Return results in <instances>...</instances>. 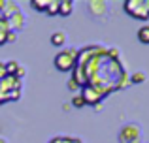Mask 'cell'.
Wrapping results in <instances>:
<instances>
[{"mask_svg":"<svg viewBox=\"0 0 149 143\" xmlns=\"http://www.w3.org/2000/svg\"><path fill=\"white\" fill-rule=\"evenodd\" d=\"M146 79H147V75H146V73H142V72H136V73H132V75H130V81H132V83H136V85L143 83Z\"/></svg>","mask_w":149,"mask_h":143,"instance_id":"cell-15","label":"cell"},{"mask_svg":"<svg viewBox=\"0 0 149 143\" xmlns=\"http://www.w3.org/2000/svg\"><path fill=\"white\" fill-rule=\"evenodd\" d=\"M77 59H79L77 49L64 47L61 53H57V57H55L53 62H55V68H57L58 72H70V70H76Z\"/></svg>","mask_w":149,"mask_h":143,"instance_id":"cell-2","label":"cell"},{"mask_svg":"<svg viewBox=\"0 0 149 143\" xmlns=\"http://www.w3.org/2000/svg\"><path fill=\"white\" fill-rule=\"evenodd\" d=\"M123 10L130 17L140 19V21H147L149 19V0H125Z\"/></svg>","mask_w":149,"mask_h":143,"instance_id":"cell-3","label":"cell"},{"mask_svg":"<svg viewBox=\"0 0 149 143\" xmlns=\"http://www.w3.org/2000/svg\"><path fill=\"white\" fill-rule=\"evenodd\" d=\"M21 79L15 75H6L0 81V104L6 102H15L21 96Z\"/></svg>","mask_w":149,"mask_h":143,"instance_id":"cell-1","label":"cell"},{"mask_svg":"<svg viewBox=\"0 0 149 143\" xmlns=\"http://www.w3.org/2000/svg\"><path fill=\"white\" fill-rule=\"evenodd\" d=\"M51 44H53L55 47H62V45L66 44V34L64 32H55V34H51Z\"/></svg>","mask_w":149,"mask_h":143,"instance_id":"cell-11","label":"cell"},{"mask_svg":"<svg viewBox=\"0 0 149 143\" xmlns=\"http://www.w3.org/2000/svg\"><path fill=\"white\" fill-rule=\"evenodd\" d=\"M45 13L49 15V17H53V15L58 13V0H49V6H47V11Z\"/></svg>","mask_w":149,"mask_h":143,"instance_id":"cell-13","label":"cell"},{"mask_svg":"<svg viewBox=\"0 0 149 143\" xmlns=\"http://www.w3.org/2000/svg\"><path fill=\"white\" fill-rule=\"evenodd\" d=\"M30 6L34 8L36 11H47V6H49V0H30Z\"/></svg>","mask_w":149,"mask_h":143,"instance_id":"cell-12","label":"cell"},{"mask_svg":"<svg viewBox=\"0 0 149 143\" xmlns=\"http://www.w3.org/2000/svg\"><path fill=\"white\" fill-rule=\"evenodd\" d=\"M136 38L140 40V44H146L149 45V25H143L138 28V32H136Z\"/></svg>","mask_w":149,"mask_h":143,"instance_id":"cell-10","label":"cell"},{"mask_svg":"<svg viewBox=\"0 0 149 143\" xmlns=\"http://www.w3.org/2000/svg\"><path fill=\"white\" fill-rule=\"evenodd\" d=\"M8 75V70H6V62H0V81Z\"/></svg>","mask_w":149,"mask_h":143,"instance_id":"cell-17","label":"cell"},{"mask_svg":"<svg viewBox=\"0 0 149 143\" xmlns=\"http://www.w3.org/2000/svg\"><path fill=\"white\" fill-rule=\"evenodd\" d=\"M72 106H74V107H83V106H87V104H85L83 96H76V98L72 100Z\"/></svg>","mask_w":149,"mask_h":143,"instance_id":"cell-16","label":"cell"},{"mask_svg":"<svg viewBox=\"0 0 149 143\" xmlns=\"http://www.w3.org/2000/svg\"><path fill=\"white\" fill-rule=\"evenodd\" d=\"M8 25H10V30L11 32H19V30L25 26V15L21 13V11H17V13H13L10 19H6Z\"/></svg>","mask_w":149,"mask_h":143,"instance_id":"cell-7","label":"cell"},{"mask_svg":"<svg viewBox=\"0 0 149 143\" xmlns=\"http://www.w3.org/2000/svg\"><path fill=\"white\" fill-rule=\"evenodd\" d=\"M142 130L138 124H125L119 132V143H140Z\"/></svg>","mask_w":149,"mask_h":143,"instance_id":"cell-4","label":"cell"},{"mask_svg":"<svg viewBox=\"0 0 149 143\" xmlns=\"http://www.w3.org/2000/svg\"><path fill=\"white\" fill-rule=\"evenodd\" d=\"M89 6H91L93 13H98V11L106 13V2H89Z\"/></svg>","mask_w":149,"mask_h":143,"instance_id":"cell-14","label":"cell"},{"mask_svg":"<svg viewBox=\"0 0 149 143\" xmlns=\"http://www.w3.org/2000/svg\"><path fill=\"white\" fill-rule=\"evenodd\" d=\"M49 143H62V137H53Z\"/></svg>","mask_w":149,"mask_h":143,"instance_id":"cell-19","label":"cell"},{"mask_svg":"<svg viewBox=\"0 0 149 143\" xmlns=\"http://www.w3.org/2000/svg\"><path fill=\"white\" fill-rule=\"evenodd\" d=\"M83 100L85 104H91V106H95V104H98L102 100V96H104V92L100 90L98 87H95V85H85L83 87Z\"/></svg>","mask_w":149,"mask_h":143,"instance_id":"cell-5","label":"cell"},{"mask_svg":"<svg viewBox=\"0 0 149 143\" xmlns=\"http://www.w3.org/2000/svg\"><path fill=\"white\" fill-rule=\"evenodd\" d=\"M62 143H81V140H77V137H62Z\"/></svg>","mask_w":149,"mask_h":143,"instance_id":"cell-18","label":"cell"},{"mask_svg":"<svg viewBox=\"0 0 149 143\" xmlns=\"http://www.w3.org/2000/svg\"><path fill=\"white\" fill-rule=\"evenodd\" d=\"M72 11H74V2L72 0H58V15L68 17V15H72Z\"/></svg>","mask_w":149,"mask_h":143,"instance_id":"cell-9","label":"cell"},{"mask_svg":"<svg viewBox=\"0 0 149 143\" xmlns=\"http://www.w3.org/2000/svg\"><path fill=\"white\" fill-rule=\"evenodd\" d=\"M0 11H2V17L4 19H10L13 13H17L19 10V4L17 2H10V0H0Z\"/></svg>","mask_w":149,"mask_h":143,"instance_id":"cell-6","label":"cell"},{"mask_svg":"<svg viewBox=\"0 0 149 143\" xmlns=\"http://www.w3.org/2000/svg\"><path fill=\"white\" fill-rule=\"evenodd\" d=\"M10 25H8V21L0 15V47L2 45H6L8 44V40H10Z\"/></svg>","mask_w":149,"mask_h":143,"instance_id":"cell-8","label":"cell"},{"mask_svg":"<svg viewBox=\"0 0 149 143\" xmlns=\"http://www.w3.org/2000/svg\"><path fill=\"white\" fill-rule=\"evenodd\" d=\"M0 143H8V141H6V140H4V137H2V136H0Z\"/></svg>","mask_w":149,"mask_h":143,"instance_id":"cell-20","label":"cell"}]
</instances>
